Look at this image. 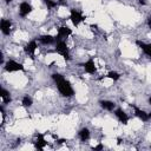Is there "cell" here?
<instances>
[{
	"mask_svg": "<svg viewBox=\"0 0 151 151\" xmlns=\"http://www.w3.org/2000/svg\"><path fill=\"white\" fill-rule=\"evenodd\" d=\"M52 79L54 80V83L57 84L58 91L60 92V94L63 97H72L74 94V90L71 85V83L68 80H66L61 74L59 73H53L52 74Z\"/></svg>",
	"mask_w": 151,
	"mask_h": 151,
	"instance_id": "cell-1",
	"label": "cell"
},
{
	"mask_svg": "<svg viewBox=\"0 0 151 151\" xmlns=\"http://www.w3.org/2000/svg\"><path fill=\"white\" fill-rule=\"evenodd\" d=\"M55 51H57L65 60H70V59H71V57H70V51H68V47H67V45H66L65 41H63V40H57Z\"/></svg>",
	"mask_w": 151,
	"mask_h": 151,
	"instance_id": "cell-2",
	"label": "cell"
},
{
	"mask_svg": "<svg viewBox=\"0 0 151 151\" xmlns=\"http://www.w3.org/2000/svg\"><path fill=\"white\" fill-rule=\"evenodd\" d=\"M70 19H71V21H72V24L74 25V26H78L80 22H83L86 18L79 12V11H77V9H74V8H71L70 9Z\"/></svg>",
	"mask_w": 151,
	"mask_h": 151,
	"instance_id": "cell-3",
	"label": "cell"
},
{
	"mask_svg": "<svg viewBox=\"0 0 151 151\" xmlns=\"http://www.w3.org/2000/svg\"><path fill=\"white\" fill-rule=\"evenodd\" d=\"M5 70L7 72H18V71H24V66L22 64L15 60H7L5 64Z\"/></svg>",
	"mask_w": 151,
	"mask_h": 151,
	"instance_id": "cell-4",
	"label": "cell"
},
{
	"mask_svg": "<svg viewBox=\"0 0 151 151\" xmlns=\"http://www.w3.org/2000/svg\"><path fill=\"white\" fill-rule=\"evenodd\" d=\"M83 67H84L85 72H87L88 74H94V73L97 72V67H96V64H94V59H93V58L87 59V60L83 64Z\"/></svg>",
	"mask_w": 151,
	"mask_h": 151,
	"instance_id": "cell-5",
	"label": "cell"
},
{
	"mask_svg": "<svg viewBox=\"0 0 151 151\" xmlns=\"http://www.w3.org/2000/svg\"><path fill=\"white\" fill-rule=\"evenodd\" d=\"M32 9H33L32 5L28 4V2H26V1H24V2H21V4L19 5V14H20V17H22V18L27 17V15L32 12Z\"/></svg>",
	"mask_w": 151,
	"mask_h": 151,
	"instance_id": "cell-6",
	"label": "cell"
},
{
	"mask_svg": "<svg viewBox=\"0 0 151 151\" xmlns=\"http://www.w3.org/2000/svg\"><path fill=\"white\" fill-rule=\"evenodd\" d=\"M132 107H133V111H134V116H136L138 119H140L142 122H147V120L151 118V113H146L145 111L138 109L137 106H132Z\"/></svg>",
	"mask_w": 151,
	"mask_h": 151,
	"instance_id": "cell-7",
	"label": "cell"
},
{
	"mask_svg": "<svg viewBox=\"0 0 151 151\" xmlns=\"http://www.w3.org/2000/svg\"><path fill=\"white\" fill-rule=\"evenodd\" d=\"M72 34V29L68 28L67 26H60L58 28V35L55 37L57 40H61L63 38H67L68 35Z\"/></svg>",
	"mask_w": 151,
	"mask_h": 151,
	"instance_id": "cell-8",
	"label": "cell"
},
{
	"mask_svg": "<svg viewBox=\"0 0 151 151\" xmlns=\"http://www.w3.org/2000/svg\"><path fill=\"white\" fill-rule=\"evenodd\" d=\"M37 139H35V142H34V146H35V149H38V150H42L46 145H47V142H46V139H45V136L44 134H41V133H37Z\"/></svg>",
	"mask_w": 151,
	"mask_h": 151,
	"instance_id": "cell-9",
	"label": "cell"
},
{
	"mask_svg": "<svg viewBox=\"0 0 151 151\" xmlns=\"http://www.w3.org/2000/svg\"><path fill=\"white\" fill-rule=\"evenodd\" d=\"M11 27H12L11 20H8V19H1V21H0V29H1V32L5 35H7V34L11 33Z\"/></svg>",
	"mask_w": 151,
	"mask_h": 151,
	"instance_id": "cell-10",
	"label": "cell"
},
{
	"mask_svg": "<svg viewBox=\"0 0 151 151\" xmlns=\"http://www.w3.org/2000/svg\"><path fill=\"white\" fill-rule=\"evenodd\" d=\"M37 47H38V45H37V41L35 40H31L26 46H25V52L28 54V55H31V58H33V54H34V52H35V50H37Z\"/></svg>",
	"mask_w": 151,
	"mask_h": 151,
	"instance_id": "cell-11",
	"label": "cell"
},
{
	"mask_svg": "<svg viewBox=\"0 0 151 151\" xmlns=\"http://www.w3.org/2000/svg\"><path fill=\"white\" fill-rule=\"evenodd\" d=\"M114 114H116L117 119H118L122 124H127L129 117H127V114L125 113V111H123L122 109H117V110L114 111Z\"/></svg>",
	"mask_w": 151,
	"mask_h": 151,
	"instance_id": "cell-12",
	"label": "cell"
},
{
	"mask_svg": "<svg viewBox=\"0 0 151 151\" xmlns=\"http://www.w3.org/2000/svg\"><path fill=\"white\" fill-rule=\"evenodd\" d=\"M136 44L139 46V48H140L147 57H151V45H150V44H146V42L140 41V40H137Z\"/></svg>",
	"mask_w": 151,
	"mask_h": 151,
	"instance_id": "cell-13",
	"label": "cell"
},
{
	"mask_svg": "<svg viewBox=\"0 0 151 151\" xmlns=\"http://www.w3.org/2000/svg\"><path fill=\"white\" fill-rule=\"evenodd\" d=\"M38 40H39L41 44H44V45H51V44H54L57 39H55L54 37L50 35V34H45V35L39 37V38H38Z\"/></svg>",
	"mask_w": 151,
	"mask_h": 151,
	"instance_id": "cell-14",
	"label": "cell"
},
{
	"mask_svg": "<svg viewBox=\"0 0 151 151\" xmlns=\"http://www.w3.org/2000/svg\"><path fill=\"white\" fill-rule=\"evenodd\" d=\"M99 104L106 111H113L116 109V104L111 100H101V101H99Z\"/></svg>",
	"mask_w": 151,
	"mask_h": 151,
	"instance_id": "cell-15",
	"label": "cell"
},
{
	"mask_svg": "<svg viewBox=\"0 0 151 151\" xmlns=\"http://www.w3.org/2000/svg\"><path fill=\"white\" fill-rule=\"evenodd\" d=\"M0 97L4 101V104H8L11 101V96H9V92L7 90H5L4 87L0 88Z\"/></svg>",
	"mask_w": 151,
	"mask_h": 151,
	"instance_id": "cell-16",
	"label": "cell"
},
{
	"mask_svg": "<svg viewBox=\"0 0 151 151\" xmlns=\"http://www.w3.org/2000/svg\"><path fill=\"white\" fill-rule=\"evenodd\" d=\"M78 134H79L80 140H81V142H85V140H87V139L90 138V130H88L87 127H84V129H81V130L78 132Z\"/></svg>",
	"mask_w": 151,
	"mask_h": 151,
	"instance_id": "cell-17",
	"label": "cell"
},
{
	"mask_svg": "<svg viewBox=\"0 0 151 151\" xmlns=\"http://www.w3.org/2000/svg\"><path fill=\"white\" fill-rule=\"evenodd\" d=\"M21 104H22V106H25V107H29V106L33 104V100H32L31 97L25 96V97L22 98V100H21Z\"/></svg>",
	"mask_w": 151,
	"mask_h": 151,
	"instance_id": "cell-18",
	"label": "cell"
},
{
	"mask_svg": "<svg viewBox=\"0 0 151 151\" xmlns=\"http://www.w3.org/2000/svg\"><path fill=\"white\" fill-rule=\"evenodd\" d=\"M107 78H110V79H112L113 81H117L119 78H120V74L118 73V72H116V71H110L109 73H107V76H106Z\"/></svg>",
	"mask_w": 151,
	"mask_h": 151,
	"instance_id": "cell-19",
	"label": "cell"
},
{
	"mask_svg": "<svg viewBox=\"0 0 151 151\" xmlns=\"http://www.w3.org/2000/svg\"><path fill=\"white\" fill-rule=\"evenodd\" d=\"M45 2V5L47 6V9H52L55 6H58V1H53V0H42Z\"/></svg>",
	"mask_w": 151,
	"mask_h": 151,
	"instance_id": "cell-20",
	"label": "cell"
},
{
	"mask_svg": "<svg viewBox=\"0 0 151 151\" xmlns=\"http://www.w3.org/2000/svg\"><path fill=\"white\" fill-rule=\"evenodd\" d=\"M103 149H104L103 144H98L97 146H94V147H93V150H94V151H97V150H103Z\"/></svg>",
	"mask_w": 151,
	"mask_h": 151,
	"instance_id": "cell-21",
	"label": "cell"
},
{
	"mask_svg": "<svg viewBox=\"0 0 151 151\" xmlns=\"http://www.w3.org/2000/svg\"><path fill=\"white\" fill-rule=\"evenodd\" d=\"M147 26H149V28L151 29V15L147 18Z\"/></svg>",
	"mask_w": 151,
	"mask_h": 151,
	"instance_id": "cell-22",
	"label": "cell"
},
{
	"mask_svg": "<svg viewBox=\"0 0 151 151\" xmlns=\"http://www.w3.org/2000/svg\"><path fill=\"white\" fill-rule=\"evenodd\" d=\"M5 1H6V2H7V4H9V2H11V1H12V0H5Z\"/></svg>",
	"mask_w": 151,
	"mask_h": 151,
	"instance_id": "cell-23",
	"label": "cell"
},
{
	"mask_svg": "<svg viewBox=\"0 0 151 151\" xmlns=\"http://www.w3.org/2000/svg\"><path fill=\"white\" fill-rule=\"evenodd\" d=\"M149 104H150V105H151V97H150V98H149Z\"/></svg>",
	"mask_w": 151,
	"mask_h": 151,
	"instance_id": "cell-24",
	"label": "cell"
}]
</instances>
